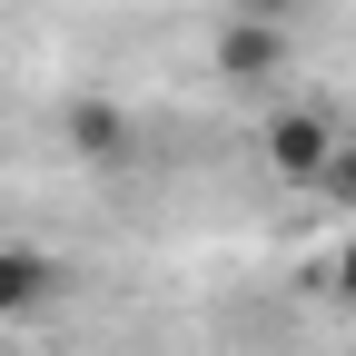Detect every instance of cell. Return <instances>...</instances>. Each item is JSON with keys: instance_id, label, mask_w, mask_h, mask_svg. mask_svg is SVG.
<instances>
[{"instance_id": "cell-1", "label": "cell", "mask_w": 356, "mask_h": 356, "mask_svg": "<svg viewBox=\"0 0 356 356\" xmlns=\"http://www.w3.org/2000/svg\"><path fill=\"white\" fill-rule=\"evenodd\" d=\"M337 149H346V129H337L327 109H277V119H267V139H257V159L277 168V178H297V188H327Z\"/></svg>"}, {"instance_id": "cell-2", "label": "cell", "mask_w": 356, "mask_h": 356, "mask_svg": "<svg viewBox=\"0 0 356 356\" xmlns=\"http://www.w3.org/2000/svg\"><path fill=\"white\" fill-rule=\"evenodd\" d=\"M208 70L218 79H228V89H267V79H277L287 70V30H267V20H218V40H208Z\"/></svg>"}, {"instance_id": "cell-3", "label": "cell", "mask_w": 356, "mask_h": 356, "mask_svg": "<svg viewBox=\"0 0 356 356\" xmlns=\"http://www.w3.org/2000/svg\"><path fill=\"white\" fill-rule=\"evenodd\" d=\"M50 297H60V257L30 238H0V327H30Z\"/></svg>"}, {"instance_id": "cell-4", "label": "cell", "mask_w": 356, "mask_h": 356, "mask_svg": "<svg viewBox=\"0 0 356 356\" xmlns=\"http://www.w3.org/2000/svg\"><path fill=\"white\" fill-rule=\"evenodd\" d=\"M60 139H70L89 168H129L139 129H129V109H109V99H70V109H60Z\"/></svg>"}, {"instance_id": "cell-5", "label": "cell", "mask_w": 356, "mask_h": 356, "mask_svg": "<svg viewBox=\"0 0 356 356\" xmlns=\"http://www.w3.org/2000/svg\"><path fill=\"white\" fill-rule=\"evenodd\" d=\"M327 198L356 218V139H346V149H337V168H327Z\"/></svg>"}, {"instance_id": "cell-6", "label": "cell", "mask_w": 356, "mask_h": 356, "mask_svg": "<svg viewBox=\"0 0 356 356\" xmlns=\"http://www.w3.org/2000/svg\"><path fill=\"white\" fill-rule=\"evenodd\" d=\"M307 0H238V20H267V30H297Z\"/></svg>"}, {"instance_id": "cell-7", "label": "cell", "mask_w": 356, "mask_h": 356, "mask_svg": "<svg viewBox=\"0 0 356 356\" xmlns=\"http://www.w3.org/2000/svg\"><path fill=\"white\" fill-rule=\"evenodd\" d=\"M327 287H337V297H356V238H346V248L327 257Z\"/></svg>"}]
</instances>
